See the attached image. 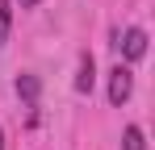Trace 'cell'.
I'll use <instances>...</instances> for the list:
<instances>
[{"label": "cell", "mask_w": 155, "mask_h": 150, "mask_svg": "<svg viewBox=\"0 0 155 150\" xmlns=\"http://www.w3.org/2000/svg\"><path fill=\"white\" fill-rule=\"evenodd\" d=\"M130 92H134V71L117 63V67L109 71V104H126Z\"/></svg>", "instance_id": "6da1fadb"}, {"label": "cell", "mask_w": 155, "mask_h": 150, "mask_svg": "<svg viewBox=\"0 0 155 150\" xmlns=\"http://www.w3.org/2000/svg\"><path fill=\"white\" fill-rule=\"evenodd\" d=\"M113 46L122 50V54H126L130 63H138V58L147 54V33H143V29H126V33L117 29V38H113Z\"/></svg>", "instance_id": "7a4b0ae2"}, {"label": "cell", "mask_w": 155, "mask_h": 150, "mask_svg": "<svg viewBox=\"0 0 155 150\" xmlns=\"http://www.w3.org/2000/svg\"><path fill=\"white\" fill-rule=\"evenodd\" d=\"M97 67H92V54H80V75H76V92H92V79H97Z\"/></svg>", "instance_id": "3957f363"}, {"label": "cell", "mask_w": 155, "mask_h": 150, "mask_svg": "<svg viewBox=\"0 0 155 150\" xmlns=\"http://www.w3.org/2000/svg\"><path fill=\"white\" fill-rule=\"evenodd\" d=\"M122 150H147V138H143L138 125H126V133H122Z\"/></svg>", "instance_id": "277c9868"}, {"label": "cell", "mask_w": 155, "mask_h": 150, "mask_svg": "<svg viewBox=\"0 0 155 150\" xmlns=\"http://www.w3.org/2000/svg\"><path fill=\"white\" fill-rule=\"evenodd\" d=\"M17 92L34 104V100H38V79H34V75H17Z\"/></svg>", "instance_id": "5b68a950"}, {"label": "cell", "mask_w": 155, "mask_h": 150, "mask_svg": "<svg viewBox=\"0 0 155 150\" xmlns=\"http://www.w3.org/2000/svg\"><path fill=\"white\" fill-rule=\"evenodd\" d=\"M8 25H13V0H0V42L8 38Z\"/></svg>", "instance_id": "8992f818"}, {"label": "cell", "mask_w": 155, "mask_h": 150, "mask_svg": "<svg viewBox=\"0 0 155 150\" xmlns=\"http://www.w3.org/2000/svg\"><path fill=\"white\" fill-rule=\"evenodd\" d=\"M17 4H21V8H34V4H38V0H17Z\"/></svg>", "instance_id": "52a82bcc"}, {"label": "cell", "mask_w": 155, "mask_h": 150, "mask_svg": "<svg viewBox=\"0 0 155 150\" xmlns=\"http://www.w3.org/2000/svg\"><path fill=\"white\" fill-rule=\"evenodd\" d=\"M0 150H4V129H0Z\"/></svg>", "instance_id": "ba28073f"}]
</instances>
